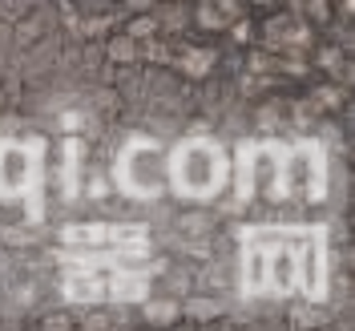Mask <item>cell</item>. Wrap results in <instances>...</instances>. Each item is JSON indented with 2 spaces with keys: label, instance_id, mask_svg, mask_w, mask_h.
Masks as SVG:
<instances>
[{
  "label": "cell",
  "instance_id": "6da1fadb",
  "mask_svg": "<svg viewBox=\"0 0 355 331\" xmlns=\"http://www.w3.org/2000/svg\"><path fill=\"white\" fill-rule=\"evenodd\" d=\"M230 182V154L210 137H186L170 150L166 190H174L186 202H214Z\"/></svg>",
  "mask_w": 355,
  "mask_h": 331
},
{
  "label": "cell",
  "instance_id": "7a4b0ae2",
  "mask_svg": "<svg viewBox=\"0 0 355 331\" xmlns=\"http://www.w3.org/2000/svg\"><path fill=\"white\" fill-rule=\"evenodd\" d=\"M166 170H170V150L157 146L150 137L141 142H130L121 154H117V166H113V182L130 194V198H157L166 194Z\"/></svg>",
  "mask_w": 355,
  "mask_h": 331
},
{
  "label": "cell",
  "instance_id": "3957f363",
  "mask_svg": "<svg viewBox=\"0 0 355 331\" xmlns=\"http://www.w3.org/2000/svg\"><path fill=\"white\" fill-rule=\"evenodd\" d=\"M295 243V266H299V295L311 303H323L331 295V251H327V230L307 226V230H291Z\"/></svg>",
  "mask_w": 355,
  "mask_h": 331
},
{
  "label": "cell",
  "instance_id": "277c9868",
  "mask_svg": "<svg viewBox=\"0 0 355 331\" xmlns=\"http://www.w3.org/2000/svg\"><path fill=\"white\" fill-rule=\"evenodd\" d=\"M283 190L287 198L303 202V206H319L327 198V154L323 146L303 142L283 154Z\"/></svg>",
  "mask_w": 355,
  "mask_h": 331
},
{
  "label": "cell",
  "instance_id": "5b68a950",
  "mask_svg": "<svg viewBox=\"0 0 355 331\" xmlns=\"http://www.w3.org/2000/svg\"><path fill=\"white\" fill-rule=\"evenodd\" d=\"M37 174H41V146L0 142V202H17L33 194Z\"/></svg>",
  "mask_w": 355,
  "mask_h": 331
},
{
  "label": "cell",
  "instance_id": "8992f818",
  "mask_svg": "<svg viewBox=\"0 0 355 331\" xmlns=\"http://www.w3.org/2000/svg\"><path fill=\"white\" fill-rule=\"evenodd\" d=\"M246 198H259V202H283L287 190H283V154L279 150H250L243 158V202Z\"/></svg>",
  "mask_w": 355,
  "mask_h": 331
},
{
  "label": "cell",
  "instance_id": "52a82bcc",
  "mask_svg": "<svg viewBox=\"0 0 355 331\" xmlns=\"http://www.w3.org/2000/svg\"><path fill=\"white\" fill-rule=\"evenodd\" d=\"M299 291V266L291 230H270V255H266V295H295Z\"/></svg>",
  "mask_w": 355,
  "mask_h": 331
},
{
  "label": "cell",
  "instance_id": "ba28073f",
  "mask_svg": "<svg viewBox=\"0 0 355 331\" xmlns=\"http://www.w3.org/2000/svg\"><path fill=\"white\" fill-rule=\"evenodd\" d=\"M266 255H270V230H246L239 255V287L246 299L266 295Z\"/></svg>",
  "mask_w": 355,
  "mask_h": 331
},
{
  "label": "cell",
  "instance_id": "9c48e42d",
  "mask_svg": "<svg viewBox=\"0 0 355 331\" xmlns=\"http://www.w3.org/2000/svg\"><path fill=\"white\" fill-rule=\"evenodd\" d=\"M85 162H89L85 137L69 133L65 146H61V186H65L69 198H77V194H81V174H85Z\"/></svg>",
  "mask_w": 355,
  "mask_h": 331
},
{
  "label": "cell",
  "instance_id": "30bf717a",
  "mask_svg": "<svg viewBox=\"0 0 355 331\" xmlns=\"http://www.w3.org/2000/svg\"><path fill=\"white\" fill-rule=\"evenodd\" d=\"M105 57H110V61H117V65H137V61L146 57V44L133 41L125 28H117V33H110V37H105Z\"/></svg>",
  "mask_w": 355,
  "mask_h": 331
},
{
  "label": "cell",
  "instance_id": "8fae6325",
  "mask_svg": "<svg viewBox=\"0 0 355 331\" xmlns=\"http://www.w3.org/2000/svg\"><path fill=\"white\" fill-rule=\"evenodd\" d=\"M141 319L146 323H154V328H166V323H178L182 319V303H174V299H141Z\"/></svg>",
  "mask_w": 355,
  "mask_h": 331
},
{
  "label": "cell",
  "instance_id": "7c38bea8",
  "mask_svg": "<svg viewBox=\"0 0 355 331\" xmlns=\"http://www.w3.org/2000/svg\"><path fill=\"white\" fill-rule=\"evenodd\" d=\"M178 61V69L186 73V77H206L210 69L218 65V53L214 49H186L182 57H174Z\"/></svg>",
  "mask_w": 355,
  "mask_h": 331
},
{
  "label": "cell",
  "instance_id": "4fadbf2b",
  "mask_svg": "<svg viewBox=\"0 0 355 331\" xmlns=\"http://www.w3.org/2000/svg\"><path fill=\"white\" fill-rule=\"evenodd\" d=\"M226 24H230V21L214 8V0H194V28H198V33L218 37V33H226Z\"/></svg>",
  "mask_w": 355,
  "mask_h": 331
},
{
  "label": "cell",
  "instance_id": "5bb4252c",
  "mask_svg": "<svg viewBox=\"0 0 355 331\" xmlns=\"http://www.w3.org/2000/svg\"><path fill=\"white\" fill-rule=\"evenodd\" d=\"M311 69H319L323 77H335V69H343V49L331 41H323V44H311Z\"/></svg>",
  "mask_w": 355,
  "mask_h": 331
},
{
  "label": "cell",
  "instance_id": "9a60e30c",
  "mask_svg": "<svg viewBox=\"0 0 355 331\" xmlns=\"http://www.w3.org/2000/svg\"><path fill=\"white\" fill-rule=\"evenodd\" d=\"M125 33H130L133 41H141V44H150L162 33V24H157V12H150V8H137L130 21H125Z\"/></svg>",
  "mask_w": 355,
  "mask_h": 331
},
{
  "label": "cell",
  "instance_id": "2e32d148",
  "mask_svg": "<svg viewBox=\"0 0 355 331\" xmlns=\"http://www.w3.org/2000/svg\"><path fill=\"white\" fill-rule=\"evenodd\" d=\"M311 105H315V113H335L339 105H343V89L331 85V81H323V85H315L311 89Z\"/></svg>",
  "mask_w": 355,
  "mask_h": 331
},
{
  "label": "cell",
  "instance_id": "e0dca14e",
  "mask_svg": "<svg viewBox=\"0 0 355 331\" xmlns=\"http://www.w3.org/2000/svg\"><path fill=\"white\" fill-rule=\"evenodd\" d=\"M303 12H307V24L327 28L335 24V0H303Z\"/></svg>",
  "mask_w": 355,
  "mask_h": 331
},
{
  "label": "cell",
  "instance_id": "ac0fdd59",
  "mask_svg": "<svg viewBox=\"0 0 355 331\" xmlns=\"http://www.w3.org/2000/svg\"><path fill=\"white\" fill-rule=\"evenodd\" d=\"M182 315H190L194 323H210V319L222 315V307L214 299H190V303H182Z\"/></svg>",
  "mask_w": 355,
  "mask_h": 331
},
{
  "label": "cell",
  "instance_id": "d6986e66",
  "mask_svg": "<svg viewBox=\"0 0 355 331\" xmlns=\"http://www.w3.org/2000/svg\"><path fill=\"white\" fill-rule=\"evenodd\" d=\"M226 33H230V41H239V44H250L254 37H259V24L250 21V17H234V21L226 24Z\"/></svg>",
  "mask_w": 355,
  "mask_h": 331
},
{
  "label": "cell",
  "instance_id": "ffe728a7",
  "mask_svg": "<svg viewBox=\"0 0 355 331\" xmlns=\"http://www.w3.org/2000/svg\"><path fill=\"white\" fill-rule=\"evenodd\" d=\"M44 33V24H41V12H33V17H24L21 24H17V44H33L37 37Z\"/></svg>",
  "mask_w": 355,
  "mask_h": 331
},
{
  "label": "cell",
  "instance_id": "44dd1931",
  "mask_svg": "<svg viewBox=\"0 0 355 331\" xmlns=\"http://www.w3.org/2000/svg\"><path fill=\"white\" fill-rule=\"evenodd\" d=\"M214 8H218L226 21H234V17H243V8H246V0H214Z\"/></svg>",
  "mask_w": 355,
  "mask_h": 331
},
{
  "label": "cell",
  "instance_id": "7402d4cb",
  "mask_svg": "<svg viewBox=\"0 0 355 331\" xmlns=\"http://www.w3.org/2000/svg\"><path fill=\"white\" fill-rule=\"evenodd\" d=\"M61 121H65V133H81V126H85V117H81V113H65Z\"/></svg>",
  "mask_w": 355,
  "mask_h": 331
},
{
  "label": "cell",
  "instance_id": "603a6c76",
  "mask_svg": "<svg viewBox=\"0 0 355 331\" xmlns=\"http://www.w3.org/2000/svg\"><path fill=\"white\" fill-rule=\"evenodd\" d=\"M44 328H77V319H61V315H49Z\"/></svg>",
  "mask_w": 355,
  "mask_h": 331
},
{
  "label": "cell",
  "instance_id": "cb8c5ba5",
  "mask_svg": "<svg viewBox=\"0 0 355 331\" xmlns=\"http://www.w3.org/2000/svg\"><path fill=\"white\" fill-rule=\"evenodd\" d=\"M4 105H8V93H4V89H0V110H4Z\"/></svg>",
  "mask_w": 355,
  "mask_h": 331
}]
</instances>
